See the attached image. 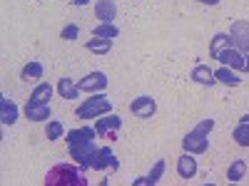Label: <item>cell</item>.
<instances>
[{
  "instance_id": "cell-7",
  "label": "cell",
  "mask_w": 249,
  "mask_h": 186,
  "mask_svg": "<svg viewBox=\"0 0 249 186\" xmlns=\"http://www.w3.org/2000/svg\"><path fill=\"white\" fill-rule=\"evenodd\" d=\"M217 60H219V65L230 67V70H234V72H244L247 52H239L237 47H227V50H222V52L217 55Z\"/></svg>"
},
{
  "instance_id": "cell-21",
  "label": "cell",
  "mask_w": 249,
  "mask_h": 186,
  "mask_svg": "<svg viewBox=\"0 0 249 186\" xmlns=\"http://www.w3.org/2000/svg\"><path fill=\"white\" fill-rule=\"evenodd\" d=\"M115 45V40H105V37H92L85 43V50H90L92 55H107Z\"/></svg>"
},
{
  "instance_id": "cell-25",
  "label": "cell",
  "mask_w": 249,
  "mask_h": 186,
  "mask_svg": "<svg viewBox=\"0 0 249 186\" xmlns=\"http://www.w3.org/2000/svg\"><path fill=\"white\" fill-rule=\"evenodd\" d=\"M45 137H48L50 141L62 139V137H65V124H62L60 119H48V124H45Z\"/></svg>"
},
{
  "instance_id": "cell-11",
  "label": "cell",
  "mask_w": 249,
  "mask_h": 186,
  "mask_svg": "<svg viewBox=\"0 0 249 186\" xmlns=\"http://www.w3.org/2000/svg\"><path fill=\"white\" fill-rule=\"evenodd\" d=\"M20 117V109L18 105L10 99V97H3L0 99V122H3V127H13Z\"/></svg>"
},
{
  "instance_id": "cell-22",
  "label": "cell",
  "mask_w": 249,
  "mask_h": 186,
  "mask_svg": "<svg viewBox=\"0 0 249 186\" xmlns=\"http://www.w3.org/2000/svg\"><path fill=\"white\" fill-rule=\"evenodd\" d=\"M43 72H45L43 62L33 60V62H28V65L20 70V79H25V82H30V79H40V77H43Z\"/></svg>"
},
{
  "instance_id": "cell-24",
  "label": "cell",
  "mask_w": 249,
  "mask_h": 186,
  "mask_svg": "<svg viewBox=\"0 0 249 186\" xmlns=\"http://www.w3.org/2000/svg\"><path fill=\"white\" fill-rule=\"evenodd\" d=\"M244 174H247V161H244V159H234V161L230 164V169H227V179H230L232 184L242 181Z\"/></svg>"
},
{
  "instance_id": "cell-20",
  "label": "cell",
  "mask_w": 249,
  "mask_h": 186,
  "mask_svg": "<svg viewBox=\"0 0 249 186\" xmlns=\"http://www.w3.org/2000/svg\"><path fill=\"white\" fill-rule=\"evenodd\" d=\"M57 92H60L62 99H77L80 97V87L75 85L70 77H60L57 79Z\"/></svg>"
},
{
  "instance_id": "cell-31",
  "label": "cell",
  "mask_w": 249,
  "mask_h": 186,
  "mask_svg": "<svg viewBox=\"0 0 249 186\" xmlns=\"http://www.w3.org/2000/svg\"><path fill=\"white\" fill-rule=\"evenodd\" d=\"M242 124H249V114H242V119H239Z\"/></svg>"
},
{
  "instance_id": "cell-29",
  "label": "cell",
  "mask_w": 249,
  "mask_h": 186,
  "mask_svg": "<svg viewBox=\"0 0 249 186\" xmlns=\"http://www.w3.org/2000/svg\"><path fill=\"white\" fill-rule=\"evenodd\" d=\"M199 3H202V5H219L222 0H199Z\"/></svg>"
},
{
  "instance_id": "cell-18",
  "label": "cell",
  "mask_w": 249,
  "mask_h": 186,
  "mask_svg": "<svg viewBox=\"0 0 249 186\" xmlns=\"http://www.w3.org/2000/svg\"><path fill=\"white\" fill-rule=\"evenodd\" d=\"M53 94H55V90H53L50 82H40V85L33 90V94H30V102H40V105H50Z\"/></svg>"
},
{
  "instance_id": "cell-12",
  "label": "cell",
  "mask_w": 249,
  "mask_h": 186,
  "mask_svg": "<svg viewBox=\"0 0 249 186\" xmlns=\"http://www.w3.org/2000/svg\"><path fill=\"white\" fill-rule=\"evenodd\" d=\"M197 159H195V154H190V152H184L179 159H177V174H179V179H195L197 176Z\"/></svg>"
},
{
  "instance_id": "cell-4",
  "label": "cell",
  "mask_w": 249,
  "mask_h": 186,
  "mask_svg": "<svg viewBox=\"0 0 249 186\" xmlns=\"http://www.w3.org/2000/svg\"><path fill=\"white\" fill-rule=\"evenodd\" d=\"M97 144L95 141H85V144H70L68 152H70V159H75V164L85 171V169H92V161H95V154H97Z\"/></svg>"
},
{
  "instance_id": "cell-15",
  "label": "cell",
  "mask_w": 249,
  "mask_h": 186,
  "mask_svg": "<svg viewBox=\"0 0 249 186\" xmlns=\"http://www.w3.org/2000/svg\"><path fill=\"white\" fill-rule=\"evenodd\" d=\"M68 147L70 144H85V141H95L97 139V129L95 127H77L68 132Z\"/></svg>"
},
{
  "instance_id": "cell-19",
  "label": "cell",
  "mask_w": 249,
  "mask_h": 186,
  "mask_svg": "<svg viewBox=\"0 0 249 186\" xmlns=\"http://www.w3.org/2000/svg\"><path fill=\"white\" fill-rule=\"evenodd\" d=\"M214 77H217V82H222V85H227V87H239L242 85V77L234 70L224 67V65L219 70H214Z\"/></svg>"
},
{
  "instance_id": "cell-13",
  "label": "cell",
  "mask_w": 249,
  "mask_h": 186,
  "mask_svg": "<svg viewBox=\"0 0 249 186\" xmlns=\"http://www.w3.org/2000/svg\"><path fill=\"white\" fill-rule=\"evenodd\" d=\"M95 17L100 20V23H115L117 3H115V0H97V3H95Z\"/></svg>"
},
{
  "instance_id": "cell-10",
  "label": "cell",
  "mask_w": 249,
  "mask_h": 186,
  "mask_svg": "<svg viewBox=\"0 0 249 186\" xmlns=\"http://www.w3.org/2000/svg\"><path fill=\"white\" fill-rule=\"evenodd\" d=\"M130 112H132L135 117H140V119H150V117H155V112H157V102H155L152 97H147V94H142V97L132 99Z\"/></svg>"
},
{
  "instance_id": "cell-1",
  "label": "cell",
  "mask_w": 249,
  "mask_h": 186,
  "mask_svg": "<svg viewBox=\"0 0 249 186\" xmlns=\"http://www.w3.org/2000/svg\"><path fill=\"white\" fill-rule=\"evenodd\" d=\"M214 129V119H202L195 129H190V134H187L182 139V149L190 152V154H204L207 149H210V132Z\"/></svg>"
},
{
  "instance_id": "cell-2",
  "label": "cell",
  "mask_w": 249,
  "mask_h": 186,
  "mask_svg": "<svg viewBox=\"0 0 249 186\" xmlns=\"http://www.w3.org/2000/svg\"><path fill=\"white\" fill-rule=\"evenodd\" d=\"M45 186H88V179L72 164H55L45 176Z\"/></svg>"
},
{
  "instance_id": "cell-9",
  "label": "cell",
  "mask_w": 249,
  "mask_h": 186,
  "mask_svg": "<svg viewBox=\"0 0 249 186\" xmlns=\"http://www.w3.org/2000/svg\"><path fill=\"white\" fill-rule=\"evenodd\" d=\"M92 169H97V171H105V169L117 171V169H120V164H117L115 152H112L110 147H100L97 154H95V161H92Z\"/></svg>"
},
{
  "instance_id": "cell-17",
  "label": "cell",
  "mask_w": 249,
  "mask_h": 186,
  "mask_svg": "<svg viewBox=\"0 0 249 186\" xmlns=\"http://www.w3.org/2000/svg\"><path fill=\"white\" fill-rule=\"evenodd\" d=\"M227 47H232V37H230V32H217V35L210 40V57L217 60V55H219L222 50H227Z\"/></svg>"
},
{
  "instance_id": "cell-5",
  "label": "cell",
  "mask_w": 249,
  "mask_h": 186,
  "mask_svg": "<svg viewBox=\"0 0 249 186\" xmlns=\"http://www.w3.org/2000/svg\"><path fill=\"white\" fill-rule=\"evenodd\" d=\"M107 85H110L107 75H105V72H100V70H95V72L85 75V77H82V79L77 82L80 92H88V94H97V92H105V90H107Z\"/></svg>"
},
{
  "instance_id": "cell-30",
  "label": "cell",
  "mask_w": 249,
  "mask_h": 186,
  "mask_svg": "<svg viewBox=\"0 0 249 186\" xmlns=\"http://www.w3.org/2000/svg\"><path fill=\"white\" fill-rule=\"evenodd\" d=\"M70 3H72V5H77V8H82V5H88L90 0H70Z\"/></svg>"
},
{
  "instance_id": "cell-32",
  "label": "cell",
  "mask_w": 249,
  "mask_h": 186,
  "mask_svg": "<svg viewBox=\"0 0 249 186\" xmlns=\"http://www.w3.org/2000/svg\"><path fill=\"white\" fill-rule=\"evenodd\" d=\"M244 72H249V52H247V62H244Z\"/></svg>"
},
{
  "instance_id": "cell-23",
  "label": "cell",
  "mask_w": 249,
  "mask_h": 186,
  "mask_svg": "<svg viewBox=\"0 0 249 186\" xmlns=\"http://www.w3.org/2000/svg\"><path fill=\"white\" fill-rule=\"evenodd\" d=\"M120 35V28L115 23H97L92 28V37H105V40H115Z\"/></svg>"
},
{
  "instance_id": "cell-26",
  "label": "cell",
  "mask_w": 249,
  "mask_h": 186,
  "mask_svg": "<svg viewBox=\"0 0 249 186\" xmlns=\"http://www.w3.org/2000/svg\"><path fill=\"white\" fill-rule=\"evenodd\" d=\"M164 169H167V164H164V159H157V161H155V167H152V169H150V174H147V186L160 184V179H162Z\"/></svg>"
},
{
  "instance_id": "cell-3",
  "label": "cell",
  "mask_w": 249,
  "mask_h": 186,
  "mask_svg": "<svg viewBox=\"0 0 249 186\" xmlns=\"http://www.w3.org/2000/svg\"><path fill=\"white\" fill-rule=\"evenodd\" d=\"M112 112V102L105 92H97V94H90V99H85L82 105L75 109L77 119H97L102 114H110Z\"/></svg>"
},
{
  "instance_id": "cell-14",
  "label": "cell",
  "mask_w": 249,
  "mask_h": 186,
  "mask_svg": "<svg viewBox=\"0 0 249 186\" xmlns=\"http://www.w3.org/2000/svg\"><path fill=\"white\" fill-rule=\"evenodd\" d=\"M25 117H28L30 122H48V119L53 117V109H50V105H40V102H30V99H28Z\"/></svg>"
},
{
  "instance_id": "cell-16",
  "label": "cell",
  "mask_w": 249,
  "mask_h": 186,
  "mask_svg": "<svg viewBox=\"0 0 249 186\" xmlns=\"http://www.w3.org/2000/svg\"><path fill=\"white\" fill-rule=\"evenodd\" d=\"M190 79H192V82H197V85H202V87H212V85H217L214 70H210L207 65H197V67L192 70Z\"/></svg>"
},
{
  "instance_id": "cell-6",
  "label": "cell",
  "mask_w": 249,
  "mask_h": 186,
  "mask_svg": "<svg viewBox=\"0 0 249 186\" xmlns=\"http://www.w3.org/2000/svg\"><path fill=\"white\" fill-rule=\"evenodd\" d=\"M230 37H232V47L239 52H249V20H234L230 25Z\"/></svg>"
},
{
  "instance_id": "cell-27",
  "label": "cell",
  "mask_w": 249,
  "mask_h": 186,
  "mask_svg": "<svg viewBox=\"0 0 249 186\" xmlns=\"http://www.w3.org/2000/svg\"><path fill=\"white\" fill-rule=\"evenodd\" d=\"M232 137H234V141L239 144V147H249V124L239 122V127L232 132Z\"/></svg>"
},
{
  "instance_id": "cell-28",
  "label": "cell",
  "mask_w": 249,
  "mask_h": 186,
  "mask_svg": "<svg viewBox=\"0 0 249 186\" xmlns=\"http://www.w3.org/2000/svg\"><path fill=\"white\" fill-rule=\"evenodd\" d=\"M60 37H62V40H68V43H72V40L80 37V28H77L75 23H70V25H65V28L60 30Z\"/></svg>"
},
{
  "instance_id": "cell-8",
  "label": "cell",
  "mask_w": 249,
  "mask_h": 186,
  "mask_svg": "<svg viewBox=\"0 0 249 186\" xmlns=\"http://www.w3.org/2000/svg\"><path fill=\"white\" fill-rule=\"evenodd\" d=\"M120 127H122V117H120V114H115V112L102 114V117H97V119H95L97 137H110V134H115Z\"/></svg>"
}]
</instances>
